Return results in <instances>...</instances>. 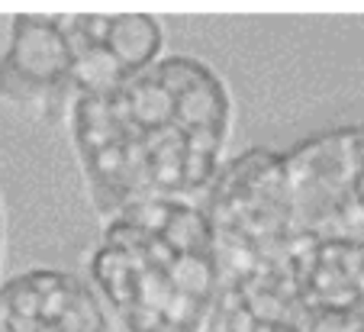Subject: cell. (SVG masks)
<instances>
[{
	"instance_id": "7",
	"label": "cell",
	"mask_w": 364,
	"mask_h": 332,
	"mask_svg": "<svg viewBox=\"0 0 364 332\" xmlns=\"http://www.w3.org/2000/svg\"><path fill=\"white\" fill-rule=\"evenodd\" d=\"M0 332H113V323L84 277L33 268L0 284Z\"/></svg>"
},
{
	"instance_id": "2",
	"label": "cell",
	"mask_w": 364,
	"mask_h": 332,
	"mask_svg": "<svg viewBox=\"0 0 364 332\" xmlns=\"http://www.w3.org/2000/svg\"><path fill=\"white\" fill-rule=\"evenodd\" d=\"M90 287L126 332H206L220 291L200 203L142 200L103 220Z\"/></svg>"
},
{
	"instance_id": "5",
	"label": "cell",
	"mask_w": 364,
	"mask_h": 332,
	"mask_svg": "<svg viewBox=\"0 0 364 332\" xmlns=\"http://www.w3.org/2000/svg\"><path fill=\"white\" fill-rule=\"evenodd\" d=\"M264 332H364V245L296 235L268 291Z\"/></svg>"
},
{
	"instance_id": "1",
	"label": "cell",
	"mask_w": 364,
	"mask_h": 332,
	"mask_svg": "<svg viewBox=\"0 0 364 332\" xmlns=\"http://www.w3.org/2000/svg\"><path fill=\"white\" fill-rule=\"evenodd\" d=\"M71 146L100 220L142 200L203 197L226 165L232 94L193 55H165L68 110Z\"/></svg>"
},
{
	"instance_id": "6",
	"label": "cell",
	"mask_w": 364,
	"mask_h": 332,
	"mask_svg": "<svg viewBox=\"0 0 364 332\" xmlns=\"http://www.w3.org/2000/svg\"><path fill=\"white\" fill-rule=\"evenodd\" d=\"M296 235L364 245V123L281 152Z\"/></svg>"
},
{
	"instance_id": "8",
	"label": "cell",
	"mask_w": 364,
	"mask_h": 332,
	"mask_svg": "<svg viewBox=\"0 0 364 332\" xmlns=\"http://www.w3.org/2000/svg\"><path fill=\"white\" fill-rule=\"evenodd\" d=\"M0 258H4V203H0Z\"/></svg>"
},
{
	"instance_id": "4",
	"label": "cell",
	"mask_w": 364,
	"mask_h": 332,
	"mask_svg": "<svg viewBox=\"0 0 364 332\" xmlns=\"http://www.w3.org/2000/svg\"><path fill=\"white\" fill-rule=\"evenodd\" d=\"M200 210L213 235L220 287L264 274L296 239L284 159L274 149L229 159L200 197Z\"/></svg>"
},
{
	"instance_id": "3",
	"label": "cell",
	"mask_w": 364,
	"mask_h": 332,
	"mask_svg": "<svg viewBox=\"0 0 364 332\" xmlns=\"http://www.w3.org/2000/svg\"><path fill=\"white\" fill-rule=\"evenodd\" d=\"M165 26L151 14H16L0 52V100L58 117L155 65Z\"/></svg>"
}]
</instances>
